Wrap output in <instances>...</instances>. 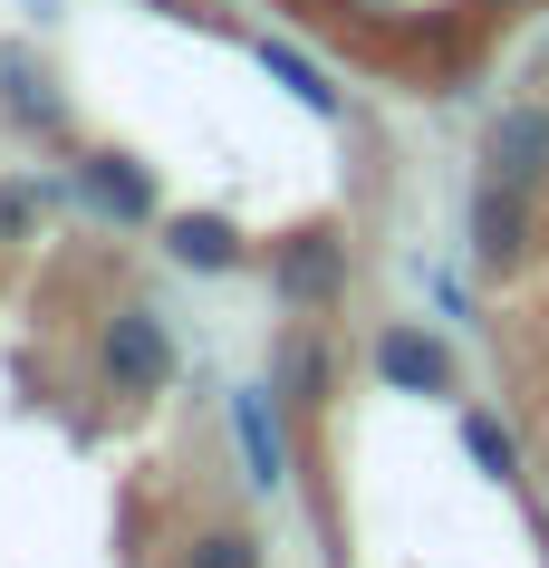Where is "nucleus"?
Here are the masks:
<instances>
[{
    "label": "nucleus",
    "mask_w": 549,
    "mask_h": 568,
    "mask_svg": "<svg viewBox=\"0 0 549 568\" xmlns=\"http://www.w3.org/2000/svg\"><path fill=\"white\" fill-rule=\"evenodd\" d=\"M96 366H106V386H116V395H164V386H174V328H164V308H145V300L106 308Z\"/></svg>",
    "instance_id": "f257e3e1"
},
{
    "label": "nucleus",
    "mask_w": 549,
    "mask_h": 568,
    "mask_svg": "<svg viewBox=\"0 0 549 568\" xmlns=\"http://www.w3.org/2000/svg\"><path fill=\"white\" fill-rule=\"evenodd\" d=\"M462 241H472V261H482V270H520V261H530V241H540L530 183L482 174L472 193H462Z\"/></svg>",
    "instance_id": "f03ea898"
},
{
    "label": "nucleus",
    "mask_w": 549,
    "mask_h": 568,
    "mask_svg": "<svg viewBox=\"0 0 549 568\" xmlns=\"http://www.w3.org/2000/svg\"><path fill=\"white\" fill-rule=\"evenodd\" d=\"M271 290H279V308H299V318H328L337 300H347V241L318 222V232H289L271 251Z\"/></svg>",
    "instance_id": "7ed1b4c3"
},
{
    "label": "nucleus",
    "mask_w": 549,
    "mask_h": 568,
    "mask_svg": "<svg viewBox=\"0 0 549 568\" xmlns=\"http://www.w3.org/2000/svg\"><path fill=\"white\" fill-rule=\"evenodd\" d=\"M366 357H376V376L405 386V395H454V347H444L434 328H415V318H386Z\"/></svg>",
    "instance_id": "20e7f679"
},
{
    "label": "nucleus",
    "mask_w": 549,
    "mask_h": 568,
    "mask_svg": "<svg viewBox=\"0 0 549 568\" xmlns=\"http://www.w3.org/2000/svg\"><path fill=\"white\" fill-rule=\"evenodd\" d=\"M154 241H164V261L203 270V280H213V270H242V261H251L242 222H222V212H174V222H164Z\"/></svg>",
    "instance_id": "39448f33"
},
{
    "label": "nucleus",
    "mask_w": 549,
    "mask_h": 568,
    "mask_svg": "<svg viewBox=\"0 0 549 568\" xmlns=\"http://www.w3.org/2000/svg\"><path fill=\"white\" fill-rule=\"evenodd\" d=\"M78 193L96 212H116V222H154V174L135 154H78Z\"/></svg>",
    "instance_id": "423d86ee"
},
{
    "label": "nucleus",
    "mask_w": 549,
    "mask_h": 568,
    "mask_svg": "<svg viewBox=\"0 0 549 568\" xmlns=\"http://www.w3.org/2000/svg\"><path fill=\"white\" fill-rule=\"evenodd\" d=\"M491 174L549 183V116H540V106H511V116L491 125Z\"/></svg>",
    "instance_id": "0eeeda50"
},
{
    "label": "nucleus",
    "mask_w": 549,
    "mask_h": 568,
    "mask_svg": "<svg viewBox=\"0 0 549 568\" xmlns=\"http://www.w3.org/2000/svg\"><path fill=\"white\" fill-rule=\"evenodd\" d=\"M232 434H242V463H251V491H279V424H271V405H261V386H242L232 395Z\"/></svg>",
    "instance_id": "6e6552de"
},
{
    "label": "nucleus",
    "mask_w": 549,
    "mask_h": 568,
    "mask_svg": "<svg viewBox=\"0 0 549 568\" xmlns=\"http://www.w3.org/2000/svg\"><path fill=\"white\" fill-rule=\"evenodd\" d=\"M174 568H271V559H261V539H251V530H203V539H183Z\"/></svg>",
    "instance_id": "1a4fd4ad"
},
{
    "label": "nucleus",
    "mask_w": 549,
    "mask_h": 568,
    "mask_svg": "<svg viewBox=\"0 0 549 568\" xmlns=\"http://www.w3.org/2000/svg\"><path fill=\"white\" fill-rule=\"evenodd\" d=\"M462 444L482 453V473H491V481H520V453H511V434H501V424H491L482 405H462Z\"/></svg>",
    "instance_id": "9d476101"
},
{
    "label": "nucleus",
    "mask_w": 549,
    "mask_h": 568,
    "mask_svg": "<svg viewBox=\"0 0 549 568\" xmlns=\"http://www.w3.org/2000/svg\"><path fill=\"white\" fill-rule=\"evenodd\" d=\"M261 59H271V78H279L289 97H299L308 116H337V88H328V78H318L308 59H289V49H261Z\"/></svg>",
    "instance_id": "9b49d317"
},
{
    "label": "nucleus",
    "mask_w": 549,
    "mask_h": 568,
    "mask_svg": "<svg viewBox=\"0 0 549 568\" xmlns=\"http://www.w3.org/2000/svg\"><path fill=\"white\" fill-rule=\"evenodd\" d=\"M0 232H30V193H0Z\"/></svg>",
    "instance_id": "f8f14e48"
},
{
    "label": "nucleus",
    "mask_w": 549,
    "mask_h": 568,
    "mask_svg": "<svg viewBox=\"0 0 549 568\" xmlns=\"http://www.w3.org/2000/svg\"><path fill=\"white\" fill-rule=\"evenodd\" d=\"M482 10H520V0H482Z\"/></svg>",
    "instance_id": "ddd939ff"
},
{
    "label": "nucleus",
    "mask_w": 549,
    "mask_h": 568,
    "mask_svg": "<svg viewBox=\"0 0 549 568\" xmlns=\"http://www.w3.org/2000/svg\"><path fill=\"white\" fill-rule=\"evenodd\" d=\"M540 68H549V39H540Z\"/></svg>",
    "instance_id": "4468645a"
}]
</instances>
